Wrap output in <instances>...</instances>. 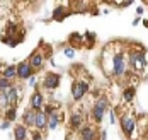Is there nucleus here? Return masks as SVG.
<instances>
[{"mask_svg": "<svg viewBox=\"0 0 148 140\" xmlns=\"http://www.w3.org/2000/svg\"><path fill=\"white\" fill-rule=\"evenodd\" d=\"M130 62L134 72H143L148 65V53L147 51H131L130 53Z\"/></svg>", "mask_w": 148, "mask_h": 140, "instance_id": "f257e3e1", "label": "nucleus"}, {"mask_svg": "<svg viewBox=\"0 0 148 140\" xmlns=\"http://www.w3.org/2000/svg\"><path fill=\"white\" fill-rule=\"evenodd\" d=\"M121 128L124 132V135L128 139H133L134 137V130H136V116L133 113H126L121 116Z\"/></svg>", "mask_w": 148, "mask_h": 140, "instance_id": "f03ea898", "label": "nucleus"}, {"mask_svg": "<svg viewBox=\"0 0 148 140\" xmlns=\"http://www.w3.org/2000/svg\"><path fill=\"white\" fill-rule=\"evenodd\" d=\"M107 97H99L95 103H94V106H92V118L99 123L101 120H102L104 113H106V109H107Z\"/></svg>", "mask_w": 148, "mask_h": 140, "instance_id": "7ed1b4c3", "label": "nucleus"}, {"mask_svg": "<svg viewBox=\"0 0 148 140\" xmlns=\"http://www.w3.org/2000/svg\"><path fill=\"white\" fill-rule=\"evenodd\" d=\"M124 70H126L124 57H123V53H116L114 58H112V74L116 77H123L124 75Z\"/></svg>", "mask_w": 148, "mask_h": 140, "instance_id": "20e7f679", "label": "nucleus"}, {"mask_svg": "<svg viewBox=\"0 0 148 140\" xmlns=\"http://www.w3.org/2000/svg\"><path fill=\"white\" fill-rule=\"evenodd\" d=\"M87 91H89V84H87V82H84V80H82V82H80V80H78V82H75L73 87H72L73 99H75V101H80V99L85 96Z\"/></svg>", "mask_w": 148, "mask_h": 140, "instance_id": "39448f33", "label": "nucleus"}, {"mask_svg": "<svg viewBox=\"0 0 148 140\" xmlns=\"http://www.w3.org/2000/svg\"><path fill=\"white\" fill-rule=\"evenodd\" d=\"M32 74H34V70L31 68L29 62H21L17 65V77L22 79V80H26V79H31L32 77Z\"/></svg>", "mask_w": 148, "mask_h": 140, "instance_id": "423d86ee", "label": "nucleus"}, {"mask_svg": "<svg viewBox=\"0 0 148 140\" xmlns=\"http://www.w3.org/2000/svg\"><path fill=\"white\" fill-rule=\"evenodd\" d=\"M60 86V75L58 74H46L45 80H43V87L48 91H53Z\"/></svg>", "mask_w": 148, "mask_h": 140, "instance_id": "0eeeda50", "label": "nucleus"}, {"mask_svg": "<svg viewBox=\"0 0 148 140\" xmlns=\"http://www.w3.org/2000/svg\"><path fill=\"white\" fill-rule=\"evenodd\" d=\"M82 126H84V114L78 113V111H73V113L70 114V128H72L73 132H77V130L80 132Z\"/></svg>", "mask_w": 148, "mask_h": 140, "instance_id": "6e6552de", "label": "nucleus"}, {"mask_svg": "<svg viewBox=\"0 0 148 140\" xmlns=\"http://www.w3.org/2000/svg\"><path fill=\"white\" fill-rule=\"evenodd\" d=\"M43 63H45V55H43V53L34 51V53L31 55L29 65H31V68H32V70H39V68L43 67Z\"/></svg>", "mask_w": 148, "mask_h": 140, "instance_id": "1a4fd4ad", "label": "nucleus"}, {"mask_svg": "<svg viewBox=\"0 0 148 140\" xmlns=\"http://www.w3.org/2000/svg\"><path fill=\"white\" fill-rule=\"evenodd\" d=\"M5 97L9 101V106H15L17 104V99H19V87L17 86H10L5 91Z\"/></svg>", "mask_w": 148, "mask_h": 140, "instance_id": "9d476101", "label": "nucleus"}, {"mask_svg": "<svg viewBox=\"0 0 148 140\" xmlns=\"http://www.w3.org/2000/svg\"><path fill=\"white\" fill-rule=\"evenodd\" d=\"M95 135H97V132H95V126H92V125H85L80 130V139L82 140H95Z\"/></svg>", "mask_w": 148, "mask_h": 140, "instance_id": "9b49d317", "label": "nucleus"}, {"mask_svg": "<svg viewBox=\"0 0 148 140\" xmlns=\"http://www.w3.org/2000/svg\"><path fill=\"white\" fill-rule=\"evenodd\" d=\"M34 126L39 130L48 128V114L45 111H36V120H34Z\"/></svg>", "mask_w": 148, "mask_h": 140, "instance_id": "f8f14e48", "label": "nucleus"}, {"mask_svg": "<svg viewBox=\"0 0 148 140\" xmlns=\"http://www.w3.org/2000/svg\"><path fill=\"white\" fill-rule=\"evenodd\" d=\"M43 94L39 92H34L32 94V97H31V108L34 109V111H41V108H43Z\"/></svg>", "mask_w": 148, "mask_h": 140, "instance_id": "ddd939ff", "label": "nucleus"}, {"mask_svg": "<svg viewBox=\"0 0 148 140\" xmlns=\"http://www.w3.org/2000/svg\"><path fill=\"white\" fill-rule=\"evenodd\" d=\"M66 16H68V10H66L65 5H58V7L53 10V19H55V21H63Z\"/></svg>", "mask_w": 148, "mask_h": 140, "instance_id": "4468645a", "label": "nucleus"}, {"mask_svg": "<svg viewBox=\"0 0 148 140\" xmlns=\"http://www.w3.org/2000/svg\"><path fill=\"white\" fill-rule=\"evenodd\" d=\"M2 77L9 79V80H14V79L17 77V67H15V65H9V67H5L3 72H2Z\"/></svg>", "mask_w": 148, "mask_h": 140, "instance_id": "2eb2a0df", "label": "nucleus"}, {"mask_svg": "<svg viewBox=\"0 0 148 140\" xmlns=\"http://www.w3.org/2000/svg\"><path fill=\"white\" fill-rule=\"evenodd\" d=\"M82 41H84V38L80 36V32H72L70 38H68V43H70V46L73 48V50L75 48H80Z\"/></svg>", "mask_w": 148, "mask_h": 140, "instance_id": "dca6fc26", "label": "nucleus"}, {"mask_svg": "<svg viewBox=\"0 0 148 140\" xmlns=\"http://www.w3.org/2000/svg\"><path fill=\"white\" fill-rule=\"evenodd\" d=\"M14 135H15V140H26L27 139V128L24 125H17L14 128Z\"/></svg>", "mask_w": 148, "mask_h": 140, "instance_id": "f3484780", "label": "nucleus"}, {"mask_svg": "<svg viewBox=\"0 0 148 140\" xmlns=\"http://www.w3.org/2000/svg\"><path fill=\"white\" fill-rule=\"evenodd\" d=\"M34 120H36V111L32 108L26 109L24 111V123L27 125V126H34Z\"/></svg>", "mask_w": 148, "mask_h": 140, "instance_id": "a211bd4d", "label": "nucleus"}, {"mask_svg": "<svg viewBox=\"0 0 148 140\" xmlns=\"http://www.w3.org/2000/svg\"><path fill=\"white\" fill-rule=\"evenodd\" d=\"M60 121H61V118H60L58 113L49 114V116H48V128H49V130H55V128L60 125Z\"/></svg>", "mask_w": 148, "mask_h": 140, "instance_id": "6ab92c4d", "label": "nucleus"}, {"mask_svg": "<svg viewBox=\"0 0 148 140\" xmlns=\"http://www.w3.org/2000/svg\"><path fill=\"white\" fill-rule=\"evenodd\" d=\"M134 92H136V91H134V86H130V87H126V89H124V92H123V97H124V101H126V103H131V101L134 99Z\"/></svg>", "mask_w": 148, "mask_h": 140, "instance_id": "aec40b11", "label": "nucleus"}, {"mask_svg": "<svg viewBox=\"0 0 148 140\" xmlns=\"http://www.w3.org/2000/svg\"><path fill=\"white\" fill-rule=\"evenodd\" d=\"M15 113H17V111H15V106H10V108H7V111H5V120L12 123V121L15 120Z\"/></svg>", "mask_w": 148, "mask_h": 140, "instance_id": "412c9836", "label": "nucleus"}, {"mask_svg": "<svg viewBox=\"0 0 148 140\" xmlns=\"http://www.w3.org/2000/svg\"><path fill=\"white\" fill-rule=\"evenodd\" d=\"M10 86H12V82H10L9 79H5V77H2V75H0V92H5Z\"/></svg>", "mask_w": 148, "mask_h": 140, "instance_id": "4be33fe9", "label": "nucleus"}, {"mask_svg": "<svg viewBox=\"0 0 148 140\" xmlns=\"http://www.w3.org/2000/svg\"><path fill=\"white\" fill-rule=\"evenodd\" d=\"M0 108H10L7 97H5V92H0Z\"/></svg>", "mask_w": 148, "mask_h": 140, "instance_id": "5701e85b", "label": "nucleus"}, {"mask_svg": "<svg viewBox=\"0 0 148 140\" xmlns=\"http://www.w3.org/2000/svg\"><path fill=\"white\" fill-rule=\"evenodd\" d=\"M63 53H65V57H68V58H73L75 57V50L72 46H66L63 50Z\"/></svg>", "mask_w": 148, "mask_h": 140, "instance_id": "b1692460", "label": "nucleus"}, {"mask_svg": "<svg viewBox=\"0 0 148 140\" xmlns=\"http://www.w3.org/2000/svg\"><path fill=\"white\" fill-rule=\"evenodd\" d=\"M85 38H87V41H89V45H94V43H95V34H94V32L87 31V32H85Z\"/></svg>", "mask_w": 148, "mask_h": 140, "instance_id": "393cba45", "label": "nucleus"}, {"mask_svg": "<svg viewBox=\"0 0 148 140\" xmlns=\"http://www.w3.org/2000/svg\"><path fill=\"white\" fill-rule=\"evenodd\" d=\"M32 140H43L41 133H39V132H34V133H32Z\"/></svg>", "mask_w": 148, "mask_h": 140, "instance_id": "a878e982", "label": "nucleus"}, {"mask_svg": "<svg viewBox=\"0 0 148 140\" xmlns=\"http://www.w3.org/2000/svg\"><path fill=\"white\" fill-rule=\"evenodd\" d=\"M9 126H10V121H7V120H5V121H3V123L0 125V128H2V130H7V128H9Z\"/></svg>", "mask_w": 148, "mask_h": 140, "instance_id": "bb28decb", "label": "nucleus"}, {"mask_svg": "<svg viewBox=\"0 0 148 140\" xmlns=\"http://www.w3.org/2000/svg\"><path fill=\"white\" fill-rule=\"evenodd\" d=\"M133 2H119V7H128V5H131Z\"/></svg>", "mask_w": 148, "mask_h": 140, "instance_id": "cd10ccee", "label": "nucleus"}, {"mask_svg": "<svg viewBox=\"0 0 148 140\" xmlns=\"http://www.w3.org/2000/svg\"><path fill=\"white\" fill-rule=\"evenodd\" d=\"M29 84H31V86H36V77H34V75L29 79Z\"/></svg>", "mask_w": 148, "mask_h": 140, "instance_id": "c85d7f7f", "label": "nucleus"}, {"mask_svg": "<svg viewBox=\"0 0 148 140\" xmlns=\"http://www.w3.org/2000/svg\"><path fill=\"white\" fill-rule=\"evenodd\" d=\"M68 140H75V135H73V133H70V135H68Z\"/></svg>", "mask_w": 148, "mask_h": 140, "instance_id": "c756f323", "label": "nucleus"}, {"mask_svg": "<svg viewBox=\"0 0 148 140\" xmlns=\"http://www.w3.org/2000/svg\"><path fill=\"white\" fill-rule=\"evenodd\" d=\"M101 140H106V132H102V133H101Z\"/></svg>", "mask_w": 148, "mask_h": 140, "instance_id": "7c9ffc66", "label": "nucleus"}, {"mask_svg": "<svg viewBox=\"0 0 148 140\" xmlns=\"http://www.w3.org/2000/svg\"><path fill=\"white\" fill-rule=\"evenodd\" d=\"M143 24H145V26L148 28V21H147V19H143Z\"/></svg>", "mask_w": 148, "mask_h": 140, "instance_id": "2f4dec72", "label": "nucleus"}]
</instances>
